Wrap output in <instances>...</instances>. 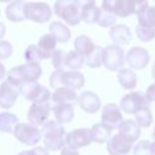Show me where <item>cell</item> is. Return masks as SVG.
Masks as SVG:
<instances>
[{
  "label": "cell",
  "mask_w": 155,
  "mask_h": 155,
  "mask_svg": "<svg viewBox=\"0 0 155 155\" xmlns=\"http://www.w3.org/2000/svg\"><path fill=\"white\" fill-rule=\"evenodd\" d=\"M53 12L68 25H78L81 21V11L74 0H57L53 6Z\"/></svg>",
  "instance_id": "2"
},
{
  "label": "cell",
  "mask_w": 155,
  "mask_h": 155,
  "mask_svg": "<svg viewBox=\"0 0 155 155\" xmlns=\"http://www.w3.org/2000/svg\"><path fill=\"white\" fill-rule=\"evenodd\" d=\"M117 130H119V134L132 144L140 136V127L134 120H124Z\"/></svg>",
  "instance_id": "16"
},
{
  "label": "cell",
  "mask_w": 155,
  "mask_h": 155,
  "mask_svg": "<svg viewBox=\"0 0 155 155\" xmlns=\"http://www.w3.org/2000/svg\"><path fill=\"white\" fill-rule=\"evenodd\" d=\"M133 13H137V10H136L134 4L131 0H120L119 7H117V10L115 12V16L127 17V16H131Z\"/></svg>",
  "instance_id": "33"
},
{
  "label": "cell",
  "mask_w": 155,
  "mask_h": 155,
  "mask_svg": "<svg viewBox=\"0 0 155 155\" xmlns=\"http://www.w3.org/2000/svg\"><path fill=\"white\" fill-rule=\"evenodd\" d=\"M13 134L17 140H19L22 144L29 145V147L38 144L42 136L41 131L38 127H35L30 124H23V122H19L16 126Z\"/></svg>",
  "instance_id": "7"
},
{
  "label": "cell",
  "mask_w": 155,
  "mask_h": 155,
  "mask_svg": "<svg viewBox=\"0 0 155 155\" xmlns=\"http://www.w3.org/2000/svg\"><path fill=\"white\" fill-rule=\"evenodd\" d=\"M78 102H79L80 108L84 111L88 113V114H94L101 108V99L92 91H85V92H82L79 96Z\"/></svg>",
  "instance_id": "14"
},
{
  "label": "cell",
  "mask_w": 155,
  "mask_h": 155,
  "mask_svg": "<svg viewBox=\"0 0 155 155\" xmlns=\"http://www.w3.org/2000/svg\"><path fill=\"white\" fill-rule=\"evenodd\" d=\"M93 41L87 35H79L74 41V51L81 54L82 57H87L93 50H94Z\"/></svg>",
  "instance_id": "24"
},
{
  "label": "cell",
  "mask_w": 155,
  "mask_h": 155,
  "mask_svg": "<svg viewBox=\"0 0 155 155\" xmlns=\"http://www.w3.org/2000/svg\"><path fill=\"white\" fill-rule=\"evenodd\" d=\"M115 23H116V16L114 13L107 12V11L101 8L99 16L97 19V24L101 27H104V28H109V27H114Z\"/></svg>",
  "instance_id": "35"
},
{
  "label": "cell",
  "mask_w": 155,
  "mask_h": 155,
  "mask_svg": "<svg viewBox=\"0 0 155 155\" xmlns=\"http://www.w3.org/2000/svg\"><path fill=\"white\" fill-rule=\"evenodd\" d=\"M91 142L92 139L88 128H76L65 134V147L74 150L87 147L91 144Z\"/></svg>",
  "instance_id": "10"
},
{
  "label": "cell",
  "mask_w": 155,
  "mask_h": 155,
  "mask_svg": "<svg viewBox=\"0 0 155 155\" xmlns=\"http://www.w3.org/2000/svg\"><path fill=\"white\" fill-rule=\"evenodd\" d=\"M119 4H120V0H102V10L115 15L119 7Z\"/></svg>",
  "instance_id": "42"
},
{
  "label": "cell",
  "mask_w": 155,
  "mask_h": 155,
  "mask_svg": "<svg viewBox=\"0 0 155 155\" xmlns=\"http://www.w3.org/2000/svg\"><path fill=\"white\" fill-rule=\"evenodd\" d=\"M78 94L75 91L67 88V87H59L54 90L51 97L52 105L54 104H68V105H74L78 103Z\"/></svg>",
  "instance_id": "15"
},
{
  "label": "cell",
  "mask_w": 155,
  "mask_h": 155,
  "mask_svg": "<svg viewBox=\"0 0 155 155\" xmlns=\"http://www.w3.org/2000/svg\"><path fill=\"white\" fill-rule=\"evenodd\" d=\"M102 125L108 128L109 131H113V130H116L119 128V126L121 125V122L124 121V117H122V113H121V109L120 107H117L116 104L114 103H109V104H105L102 109Z\"/></svg>",
  "instance_id": "8"
},
{
  "label": "cell",
  "mask_w": 155,
  "mask_h": 155,
  "mask_svg": "<svg viewBox=\"0 0 155 155\" xmlns=\"http://www.w3.org/2000/svg\"><path fill=\"white\" fill-rule=\"evenodd\" d=\"M134 115H136V122L138 124L139 127H149L153 124V115L149 107L139 110Z\"/></svg>",
  "instance_id": "34"
},
{
  "label": "cell",
  "mask_w": 155,
  "mask_h": 155,
  "mask_svg": "<svg viewBox=\"0 0 155 155\" xmlns=\"http://www.w3.org/2000/svg\"><path fill=\"white\" fill-rule=\"evenodd\" d=\"M154 1H155V0H154Z\"/></svg>",
  "instance_id": "54"
},
{
  "label": "cell",
  "mask_w": 155,
  "mask_h": 155,
  "mask_svg": "<svg viewBox=\"0 0 155 155\" xmlns=\"http://www.w3.org/2000/svg\"><path fill=\"white\" fill-rule=\"evenodd\" d=\"M137 17H138V25L155 28V6H148L147 8L137 13Z\"/></svg>",
  "instance_id": "27"
},
{
  "label": "cell",
  "mask_w": 155,
  "mask_h": 155,
  "mask_svg": "<svg viewBox=\"0 0 155 155\" xmlns=\"http://www.w3.org/2000/svg\"><path fill=\"white\" fill-rule=\"evenodd\" d=\"M65 70L63 69H54V71L50 76V86L54 90L63 87V76H64Z\"/></svg>",
  "instance_id": "39"
},
{
  "label": "cell",
  "mask_w": 155,
  "mask_h": 155,
  "mask_svg": "<svg viewBox=\"0 0 155 155\" xmlns=\"http://www.w3.org/2000/svg\"><path fill=\"white\" fill-rule=\"evenodd\" d=\"M102 54H103V48L101 46H96L94 50L86 57V64L90 68H98L102 65Z\"/></svg>",
  "instance_id": "32"
},
{
  "label": "cell",
  "mask_w": 155,
  "mask_h": 155,
  "mask_svg": "<svg viewBox=\"0 0 155 155\" xmlns=\"http://www.w3.org/2000/svg\"><path fill=\"white\" fill-rule=\"evenodd\" d=\"M12 45L6 40H0V61L6 59L12 54Z\"/></svg>",
  "instance_id": "41"
},
{
  "label": "cell",
  "mask_w": 155,
  "mask_h": 155,
  "mask_svg": "<svg viewBox=\"0 0 155 155\" xmlns=\"http://www.w3.org/2000/svg\"><path fill=\"white\" fill-rule=\"evenodd\" d=\"M65 58H67V52L63 50H56L51 57L52 65L56 69H63L65 68Z\"/></svg>",
  "instance_id": "38"
},
{
  "label": "cell",
  "mask_w": 155,
  "mask_h": 155,
  "mask_svg": "<svg viewBox=\"0 0 155 155\" xmlns=\"http://www.w3.org/2000/svg\"><path fill=\"white\" fill-rule=\"evenodd\" d=\"M38 48H39V52L41 54V58L42 59H48L52 57L53 52L57 50V41L56 39L48 33V34H45L42 35L40 39H39V42H38Z\"/></svg>",
  "instance_id": "19"
},
{
  "label": "cell",
  "mask_w": 155,
  "mask_h": 155,
  "mask_svg": "<svg viewBox=\"0 0 155 155\" xmlns=\"http://www.w3.org/2000/svg\"><path fill=\"white\" fill-rule=\"evenodd\" d=\"M125 63V52L117 45H109L103 48L102 64L110 71L122 69Z\"/></svg>",
  "instance_id": "4"
},
{
  "label": "cell",
  "mask_w": 155,
  "mask_h": 155,
  "mask_svg": "<svg viewBox=\"0 0 155 155\" xmlns=\"http://www.w3.org/2000/svg\"><path fill=\"white\" fill-rule=\"evenodd\" d=\"M18 155H50L48 154V150L44 147H38V148H34L31 150H25V151H22L19 153Z\"/></svg>",
  "instance_id": "43"
},
{
  "label": "cell",
  "mask_w": 155,
  "mask_h": 155,
  "mask_svg": "<svg viewBox=\"0 0 155 155\" xmlns=\"http://www.w3.org/2000/svg\"><path fill=\"white\" fill-rule=\"evenodd\" d=\"M109 36L113 40L114 45H117V46L127 45L132 39L131 30L125 24H116V25L111 27V29L109 31Z\"/></svg>",
  "instance_id": "17"
},
{
  "label": "cell",
  "mask_w": 155,
  "mask_h": 155,
  "mask_svg": "<svg viewBox=\"0 0 155 155\" xmlns=\"http://www.w3.org/2000/svg\"><path fill=\"white\" fill-rule=\"evenodd\" d=\"M151 137H153V139H154V142H155V127H154V130H153V134H151Z\"/></svg>",
  "instance_id": "52"
},
{
  "label": "cell",
  "mask_w": 155,
  "mask_h": 155,
  "mask_svg": "<svg viewBox=\"0 0 155 155\" xmlns=\"http://www.w3.org/2000/svg\"><path fill=\"white\" fill-rule=\"evenodd\" d=\"M18 117L12 113H0V132L13 133L16 126L18 125Z\"/></svg>",
  "instance_id": "25"
},
{
  "label": "cell",
  "mask_w": 155,
  "mask_h": 155,
  "mask_svg": "<svg viewBox=\"0 0 155 155\" xmlns=\"http://www.w3.org/2000/svg\"><path fill=\"white\" fill-rule=\"evenodd\" d=\"M136 34L140 41L148 42L155 39V28H148V27H142L137 25L136 28Z\"/></svg>",
  "instance_id": "37"
},
{
  "label": "cell",
  "mask_w": 155,
  "mask_h": 155,
  "mask_svg": "<svg viewBox=\"0 0 155 155\" xmlns=\"http://www.w3.org/2000/svg\"><path fill=\"white\" fill-rule=\"evenodd\" d=\"M145 98H147V101L149 102V103H151V102H155V82L154 84H151L148 88H147V91H145Z\"/></svg>",
  "instance_id": "44"
},
{
  "label": "cell",
  "mask_w": 155,
  "mask_h": 155,
  "mask_svg": "<svg viewBox=\"0 0 155 155\" xmlns=\"http://www.w3.org/2000/svg\"><path fill=\"white\" fill-rule=\"evenodd\" d=\"M90 134H91L92 142H96V143H99V144L108 142L109 138H110V131L108 128H105L101 122L94 124L90 128Z\"/></svg>",
  "instance_id": "26"
},
{
  "label": "cell",
  "mask_w": 155,
  "mask_h": 155,
  "mask_svg": "<svg viewBox=\"0 0 155 155\" xmlns=\"http://www.w3.org/2000/svg\"><path fill=\"white\" fill-rule=\"evenodd\" d=\"M117 81L125 90H133L137 86V75L132 69L122 68L117 73Z\"/></svg>",
  "instance_id": "23"
},
{
  "label": "cell",
  "mask_w": 155,
  "mask_h": 155,
  "mask_svg": "<svg viewBox=\"0 0 155 155\" xmlns=\"http://www.w3.org/2000/svg\"><path fill=\"white\" fill-rule=\"evenodd\" d=\"M19 93L28 101L38 104H44V103H50L51 102V92L47 87L41 86L38 84V81L29 82L24 81L19 86Z\"/></svg>",
  "instance_id": "3"
},
{
  "label": "cell",
  "mask_w": 155,
  "mask_h": 155,
  "mask_svg": "<svg viewBox=\"0 0 155 155\" xmlns=\"http://www.w3.org/2000/svg\"><path fill=\"white\" fill-rule=\"evenodd\" d=\"M85 63V57L79 54L75 51H69L67 53L65 58V68H69L70 70H79Z\"/></svg>",
  "instance_id": "29"
},
{
  "label": "cell",
  "mask_w": 155,
  "mask_h": 155,
  "mask_svg": "<svg viewBox=\"0 0 155 155\" xmlns=\"http://www.w3.org/2000/svg\"><path fill=\"white\" fill-rule=\"evenodd\" d=\"M5 74H6V69H5V65L0 62V80H2L5 78Z\"/></svg>",
  "instance_id": "49"
},
{
  "label": "cell",
  "mask_w": 155,
  "mask_h": 155,
  "mask_svg": "<svg viewBox=\"0 0 155 155\" xmlns=\"http://www.w3.org/2000/svg\"><path fill=\"white\" fill-rule=\"evenodd\" d=\"M13 0H0V2H11Z\"/></svg>",
  "instance_id": "53"
},
{
  "label": "cell",
  "mask_w": 155,
  "mask_h": 155,
  "mask_svg": "<svg viewBox=\"0 0 155 155\" xmlns=\"http://www.w3.org/2000/svg\"><path fill=\"white\" fill-rule=\"evenodd\" d=\"M22 68H23L24 81H29V82L38 81L42 74V69L39 63H25L22 65Z\"/></svg>",
  "instance_id": "28"
},
{
  "label": "cell",
  "mask_w": 155,
  "mask_h": 155,
  "mask_svg": "<svg viewBox=\"0 0 155 155\" xmlns=\"http://www.w3.org/2000/svg\"><path fill=\"white\" fill-rule=\"evenodd\" d=\"M5 33H6V28H5V24L2 22H0V40L5 36Z\"/></svg>",
  "instance_id": "48"
},
{
  "label": "cell",
  "mask_w": 155,
  "mask_h": 155,
  "mask_svg": "<svg viewBox=\"0 0 155 155\" xmlns=\"http://www.w3.org/2000/svg\"><path fill=\"white\" fill-rule=\"evenodd\" d=\"M25 5L27 2L24 0H13L11 1L6 10H5V13H6V17L8 21L11 22H22L25 19V15H24V8H25Z\"/></svg>",
  "instance_id": "18"
},
{
  "label": "cell",
  "mask_w": 155,
  "mask_h": 155,
  "mask_svg": "<svg viewBox=\"0 0 155 155\" xmlns=\"http://www.w3.org/2000/svg\"><path fill=\"white\" fill-rule=\"evenodd\" d=\"M48 29H50V34L56 39L57 42L65 44V42L69 41L70 35H71L70 29L65 24H63L62 22H58V21L52 22L50 24V28Z\"/></svg>",
  "instance_id": "21"
},
{
  "label": "cell",
  "mask_w": 155,
  "mask_h": 155,
  "mask_svg": "<svg viewBox=\"0 0 155 155\" xmlns=\"http://www.w3.org/2000/svg\"><path fill=\"white\" fill-rule=\"evenodd\" d=\"M61 155H80L78 150H74V149H70V148H63L62 151H61Z\"/></svg>",
  "instance_id": "47"
},
{
  "label": "cell",
  "mask_w": 155,
  "mask_h": 155,
  "mask_svg": "<svg viewBox=\"0 0 155 155\" xmlns=\"http://www.w3.org/2000/svg\"><path fill=\"white\" fill-rule=\"evenodd\" d=\"M131 1L134 4L136 10H137V13H139L140 11H143L144 8H147V7L149 6L148 0H131ZM137 13H136V15H137Z\"/></svg>",
  "instance_id": "45"
},
{
  "label": "cell",
  "mask_w": 155,
  "mask_h": 155,
  "mask_svg": "<svg viewBox=\"0 0 155 155\" xmlns=\"http://www.w3.org/2000/svg\"><path fill=\"white\" fill-rule=\"evenodd\" d=\"M74 2L78 5V7L80 10L87 7V6H91V5H96V1L94 0H74Z\"/></svg>",
  "instance_id": "46"
},
{
  "label": "cell",
  "mask_w": 155,
  "mask_h": 155,
  "mask_svg": "<svg viewBox=\"0 0 155 155\" xmlns=\"http://www.w3.org/2000/svg\"><path fill=\"white\" fill-rule=\"evenodd\" d=\"M151 76H153V79L155 80V63H154V65H153V69H151Z\"/></svg>",
  "instance_id": "51"
},
{
  "label": "cell",
  "mask_w": 155,
  "mask_h": 155,
  "mask_svg": "<svg viewBox=\"0 0 155 155\" xmlns=\"http://www.w3.org/2000/svg\"><path fill=\"white\" fill-rule=\"evenodd\" d=\"M52 111L54 114L56 121L62 124H69L74 117V109L73 105L68 104H54L52 105Z\"/></svg>",
  "instance_id": "22"
},
{
  "label": "cell",
  "mask_w": 155,
  "mask_h": 155,
  "mask_svg": "<svg viewBox=\"0 0 155 155\" xmlns=\"http://www.w3.org/2000/svg\"><path fill=\"white\" fill-rule=\"evenodd\" d=\"M81 11V21H84L85 23H88V24H92V23H97V19H98V16H99V11L101 8L96 5H91V6H87Z\"/></svg>",
  "instance_id": "30"
},
{
  "label": "cell",
  "mask_w": 155,
  "mask_h": 155,
  "mask_svg": "<svg viewBox=\"0 0 155 155\" xmlns=\"http://www.w3.org/2000/svg\"><path fill=\"white\" fill-rule=\"evenodd\" d=\"M85 85V78L84 75L78 70H69L64 73L63 76V87L70 88L73 91L80 90Z\"/></svg>",
  "instance_id": "20"
},
{
  "label": "cell",
  "mask_w": 155,
  "mask_h": 155,
  "mask_svg": "<svg viewBox=\"0 0 155 155\" xmlns=\"http://www.w3.org/2000/svg\"><path fill=\"white\" fill-rule=\"evenodd\" d=\"M125 59L132 69L140 70V69H144L148 65L150 56H149V52L145 48L139 47V46H134L127 52Z\"/></svg>",
  "instance_id": "11"
},
{
  "label": "cell",
  "mask_w": 155,
  "mask_h": 155,
  "mask_svg": "<svg viewBox=\"0 0 155 155\" xmlns=\"http://www.w3.org/2000/svg\"><path fill=\"white\" fill-rule=\"evenodd\" d=\"M24 58H25V63H39V64L40 61L42 59L36 45H29L27 47L24 52Z\"/></svg>",
  "instance_id": "36"
},
{
  "label": "cell",
  "mask_w": 155,
  "mask_h": 155,
  "mask_svg": "<svg viewBox=\"0 0 155 155\" xmlns=\"http://www.w3.org/2000/svg\"><path fill=\"white\" fill-rule=\"evenodd\" d=\"M132 148V143L126 140L119 133L111 136L107 142V150L110 155H127Z\"/></svg>",
  "instance_id": "12"
},
{
  "label": "cell",
  "mask_w": 155,
  "mask_h": 155,
  "mask_svg": "<svg viewBox=\"0 0 155 155\" xmlns=\"http://www.w3.org/2000/svg\"><path fill=\"white\" fill-rule=\"evenodd\" d=\"M24 15L27 19L35 23H46L51 19L52 10L46 2H27Z\"/></svg>",
  "instance_id": "5"
},
{
  "label": "cell",
  "mask_w": 155,
  "mask_h": 155,
  "mask_svg": "<svg viewBox=\"0 0 155 155\" xmlns=\"http://www.w3.org/2000/svg\"><path fill=\"white\" fill-rule=\"evenodd\" d=\"M150 155H155V142L150 144Z\"/></svg>",
  "instance_id": "50"
},
{
  "label": "cell",
  "mask_w": 155,
  "mask_h": 155,
  "mask_svg": "<svg viewBox=\"0 0 155 155\" xmlns=\"http://www.w3.org/2000/svg\"><path fill=\"white\" fill-rule=\"evenodd\" d=\"M148 107L149 102L147 101L145 96L139 91L125 94L120 102V109L126 114H137L139 110Z\"/></svg>",
  "instance_id": "6"
},
{
  "label": "cell",
  "mask_w": 155,
  "mask_h": 155,
  "mask_svg": "<svg viewBox=\"0 0 155 155\" xmlns=\"http://www.w3.org/2000/svg\"><path fill=\"white\" fill-rule=\"evenodd\" d=\"M44 144L47 150H62L65 148V130L56 120H48L41 130Z\"/></svg>",
  "instance_id": "1"
},
{
  "label": "cell",
  "mask_w": 155,
  "mask_h": 155,
  "mask_svg": "<svg viewBox=\"0 0 155 155\" xmlns=\"http://www.w3.org/2000/svg\"><path fill=\"white\" fill-rule=\"evenodd\" d=\"M18 94H19V88L12 86L7 81H4L0 85V108L8 109L13 107Z\"/></svg>",
  "instance_id": "13"
},
{
  "label": "cell",
  "mask_w": 155,
  "mask_h": 155,
  "mask_svg": "<svg viewBox=\"0 0 155 155\" xmlns=\"http://www.w3.org/2000/svg\"><path fill=\"white\" fill-rule=\"evenodd\" d=\"M150 142L144 139L138 142L132 149H133V155H150Z\"/></svg>",
  "instance_id": "40"
},
{
  "label": "cell",
  "mask_w": 155,
  "mask_h": 155,
  "mask_svg": "<svg viewBox=\"0 0 155 155\" xmlns=\"http://www.w3.org/2000/svg\"><path fill=\"white\" fill-rule=\"evenodd\" d=\"M52 110V104L50 103H44V104H38L33 103L28 110V121L30 125L38 127V126H44L47 120L50 111Z\"/></svg>",
  "instance_id": "9"
},
{
  "label": "cell",
  "mask_w": 155,
  "mask_h": 155,
  "mask_svg": "<svg viewBox=\"0 0 155 155\" xmlns=\"http://www.w3.org/2000/svg\"><path fill=\"white\" fill-rule=\"evenodd\" d=\"M7 82H10L12 86L19 88V86L24 82V75H23V68L22 65L12 68L7 74Z\"/></svg>",
  "instance_id": "31"
}]
</instances>
